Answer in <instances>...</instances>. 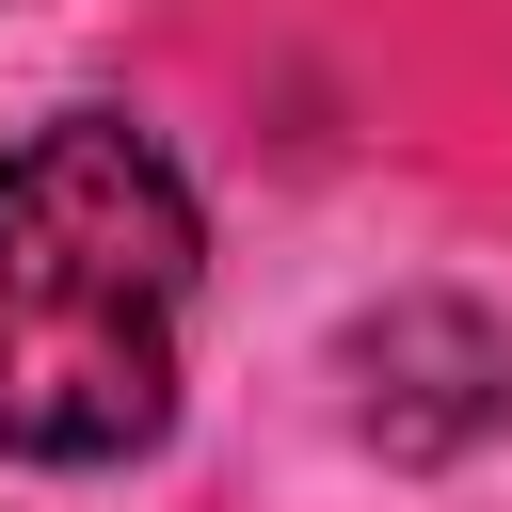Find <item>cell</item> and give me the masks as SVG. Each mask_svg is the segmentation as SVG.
<instances>
[{"label":"cell","mask_w":512,"mask_h":512,"mask_svg":"<svg viewBox=\"0 0 512 512\" xmlns=\"http://www.w3.org/2000/svg\"><path fill=\"white\" fill-rule=\"evenodd\" d=\"M192 336V176L128 112H48L0 160V448L144 464L176 432Z\"/></svg>","instance_id":"cell-1"},{"label":"cell","mask_w":512,"mask_h":512,"mask_svg":"<svg viewBox=\"0 0 512 512\" xmlns=\"http://www.w3.org/2000/svg\"><path fill=\"white\" fill-rule=\"evenodd\" d=\"M336 368H352V432L400 448V464H448L512 416V352H496L480 304H384V320H352Z\"/></svg>","instance_id":"cell-2"}]
</instances>
